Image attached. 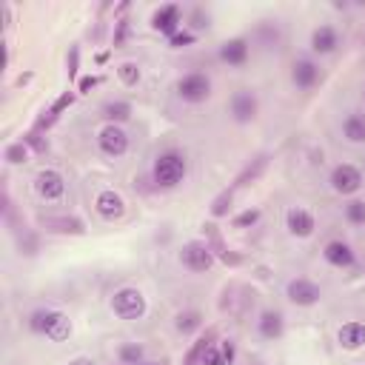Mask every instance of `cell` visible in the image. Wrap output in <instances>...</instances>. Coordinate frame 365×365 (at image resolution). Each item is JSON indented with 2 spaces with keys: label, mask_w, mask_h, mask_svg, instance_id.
<instances>
[{
  "label": "cell",
  "mask_w": 365,
  "mask_h": 365,
  "mask_svg": "<svg viewBox=\"0 0 365 365\" xmlns=\"http://www.w3.org/2000/svg\"><path fill=\"white\" fill-rule=\"evenodd\" d=\"M185 177H188V157H185V151L171 145V148H163L154 157V163H151V182H154V188H160V191L177 188Z\"/></svg>",
  "instance_id": "obj_1"
},
{
  "label": "cell",
  "mask_w": 365,
  "mask_h": 365,
  "mask_svg": "<svg viewBox=\"0 0 365 365\" xmlns=\"http://www.w3.org/2000/svg\"><path fill=\"white\" fill-rule=\"evenodd\" d=\"M26 325H29V331H31L34 336H43V339H48V342H66V339L71 336V331H74L68 314L60 311V308H48V305L34 308V311L29 314Z\"/></svg>",
  "instance_id": "obj_2"
},
{
  "label": "cell",
  "mask_w": 365,
  "mask_h": 365,
  "mask_svg": "<svg viewBox=\"0 0 365 365\" xmlns=\"http://www.w3.org/2000/svg\"><path fill=\"white\" fill-rule=\"evenodd\" d=\"M108 308H111L114 317H120V319H125V322H134V319H143V317H145L148 299H145V294H143L140 288L123 285V288H117V291L111 294Z\"/></svg>",
  "instance_id": "obj_3"
},
{
  "label": "cell",
  "mask_w": 365,
  "mask_h": 365,
  "mask_svg": "<svg viewBox=\"0 0 365 365\" xmlns=\"http://www.w3.org/2000/svg\"><path fill=\"white\" fill-rule=\"evenodd\" d=\"M211 91H214V83H211V77H208L205 71H188V74H182V77L177 80V86H174L177 100L188 103V106L205 103V100L211 97Z\"/></svg>",
  "instance_id": "obj_4"
},
{
  "label": "cell",
  "mask_w": 365,
  "mask_h": 365,
  "mask_svg": "<svg viewBox=\"0 0 365 365\" xmlns=\"http://www.w3.org/2000/svg\"><path fill=\"white\" fill-rule=\"evenodd\" d=\"M328 185L334 194L339 197H354L362 185H365V174L359 165L354 163H336L331 171H328Z\"/></svg>",
  "instance_id": "obj_5"
},
{
  "label": "cell",
  "mask_w": 365,
  "mask_h": 365,
  "mask_svg": "<svg viewBox=\"0 0 365 365\" xmlns=\"http://www.w3.org/2000/svg\"><path fill=\"white\" fill-rule=\"evenodd\" d=\"M177 259H180V265H182L185 271H191V274H205V271H211L214 262H217L211 245H208V242H200V240L182 242V248L177 251Z\"/></svg>",
  "instance_id": "obj_6"
},
{
  "label": "cell",
  "mask_w": 365,
  "mask_h": 365,
  "mask_svg": "<svg viewBox=\"0 0 365 365\" xmlns=\"http://www.w3.org/2000/svg\"><path fill=\"white\" fill-rule=\"evenodd\" d=\"M128 148H131V140H128V134H125L123 125L106 123V125L97 131V151H100L103 157H108V160H120V157L128 154Z\"/></svg>",
  "instance_id": "obj_7"
},
{
  "label": "cell",
  "mask_w": 365,
  "mask_h": 365,
  "mask_svg": "<svg viewBox=\"0 0 365 365\" xmlns=\"http://www.w3.org/2000/svg\"><path fill=\"white\" fill-rule=\"evenodd\" d=\"M285 297L297 308H314L322 302V285L314 282L311 277H294L285 282Z\"/></svg>",
  "instance_id": "obj_8"
},
{
  "label": "cell",
  "mask_w": 365,
  "mask_h": 365,
  "mask_svg": "<svg viewBox=\"0 0 365 365\" xmlns=\"http://www.w3.org/2000/svg\"><path fill=\"white\" fill-rule=\"evenodd\" d=\"M228 114L237 125H251L259 114V97L254 88H237L228 100Z\"/></svg>",
  "instance_id": "obj_9"
},
{
  "label": "cell",
  "mask_w": 365,
  "mask_h": 365,
  "mask_svg": "<svg viewBox=\"0 0 365 365\" xmlns=\"http://www.w3.org/2000/svg\"><path fill=\"white\" fill-rule=\"evenodd\" d=\"M322 83V66L314 57H297L291 63V86L297 91H314Z\"/></svg>",
  "instance_id": "obj_10"
},
{
  "label": "cell",
  "mask_w": 365,
  "mask_h": 365,
  "mask_svg": "<svg viewBox=\"0 0 365 365\" xmlns=\"http://www.w3.org/2000/svg\"><path fill=\"white\" fill-rule=\"evenodd\" d=\"M34 194L46 202H60L66 197V177L57 168H40L34 174Z\"/></svg>",
  "instance_id": "obj_11"
},
{
  "label": "cell",
  "mask_w": 365,
  "mask_h": 365,
  "mask_svg": "<svg viewBox=\"0 0 365 365\" xmlns=\"http://www.w3.org/2000/svg\"><path fill=\"white\" fill-rule=\"evenodd\" d=\"M285 231H288L294 240H308V237H314V231H317V217H314V211L305 208V205H291V208L285 211Z\"/></svg>",
  "instance_id": "obj_12"
},
{
  "label": "cell",
  "mask_w": 365,
  "mask_h": 365,
  "mask_svg": "<svg viewBox=\"0 0 365 365\" xmlns=\"http://www.w3.org/2000/svg\"><path fill=\"white\" fill-rule=\"evenodd\" d=\"M322 259H325L331 268L348 271V268L356 265V251H354V245H351L348 240L334 237V240H328V242L322 245Z\"/></svg>",
  "instance_id": "obj_13"
},
{
  "label": "cell",
  "mask_w": 365,
  "mask_h": 365,
  "mask_svg": "<svg viewBox=\"0 0 365 365\" xmlns=\"http://www.w3.org/2000/svg\"><path fill=\"white\" fill-rule=\"evenodd\" d=\"M217 57L222 66L228 68H242L251 57V40L248 37H231V40H222L220 48H217Z\"/></svg>",
  "instance_id": "obj_14"
},
{
  "label": "cell",
  "mask_w": 365,
  "mask_h": 365,
  "mask_svg": "<svg viewBox=\"0 0 365 365\" xmlns=\"http://www.w3.org/2000/svg\"><path fill=\"white\" fill-rule=\"evenodd\" d=\"M94 211H97L100 220L117 222V220L125 217V200H123L114 188H100V191L94 194Z\"/></svg>",
  "instance_id": "obj_15"
},
{
  "label": "cell",
  "mask_w": 365,
  "mask_h": 365,
  "mask_svg": "<svg viewBox=\"0 0 365 365\" xmlns=\"http://www.w3.org/2000/svg\"><path fill=\"white\" fill-rule=\"evenodd\" d=\"M339 31H336V26H331V23H319L314 31H311V37H308V48H311V54H317V57H328V54H334L336 48H339Z\"/></svg>",
  "instance_id": "obj_16"
},
{
  "label": "cell",
  "mask_w": 365,
  "mask_h": 365,
  "mask_svg": "<svg viewBox=\"0 0 365 365\" xmlns=\"http://www.w3.org/2000/svg\"><path fill=\"white\" fill-rule=\"evenodd\" d=\"M180 26H182V6H177V3H165L151 14V29L157 34L174 37L180 31Z\"/></svg>",
  "instance_id": "obj_17"
},
{
  "label": "cell",
  "mask_w": 365,
  "mask_h": 365,
  "mask_svg": "<svg viewBox=\"0 0 365 365\" xmlns=\"http://www.w3.org/2000/svg\"><path fill=\"white\" fill-rule=\"evenodd\" d=\"M257 334L265 342H277L285 334V314L279 308H262L257 317Z\"/></svg>",
  "instance_id": "obj_18"
},
{
  "label": "cell",
  "mask_w": 365,
  "mask_h": 365,
  "mask_svg": "<svg viewBox=\"0 0 365 365\" xmlns=\"http://www.w3.org/2000/svg\"><path fill=\"white\" fill-rule=\"evenodd\" d=\"M336 342L342 351H359L365 348V322L362 319H348L336 328Z\"/></svg>",
  "instance_id": "obj_19"
},
{
  "label": "cell",
  "mask_w": 365,
  "mask_h": 365,
  "mask_svg": "<svg viewBox=\"0 0 365 365\" xmlns=\"http://www.w3.org/2000/svg\"><path fill=\"white\" fill-rule=\"evenodd\" d=\"M339 134L351 145H365V111H348L339 123Z\"/></svg>",
  "instance_id": "obj_20"
},
{
  "label": "cell",
  "mask_w": 365,
  "mask_h": 365,
  "mask_svg": "<svg viewBox=\"0 0 365 365\" xmlns=\"http://www.w3.org/2000/svg\"><path fill=\"white\" fill-rule=\"evenodd\" d=\"M100 114L106 117V123L123 125V123H128V120H131L134 108H131V103H128V100H108V103H103V106H100Z\"/></svg>",
  "instance_id": "obj_21"
},
{
  "label": "cell",
  "mask_w": 365,
  "mask_h": 365,
  "mask_svg": "<svg viewBox=\"0 0 365 365\" xmlns=\"http://www.w3.org/2000/svg\"><path fill=\"white\" fill-rule=\"evenodd\" d=\"M202 322H205V317H202V311H197V308H185V311H180V314L174 317V328H177V334H182V336L197 334V331L202 328Z\"/></svg>",
  "instance_id": "obj_22"
},
{
  "label": "cell",
  "mask_w": 365,
  "mask_h": 365,
  "mask_svg": "<svg viewBox=\"0 0 365 365\" xmlns=\"http://www.w3.org/2000/svg\"><path fill=\"white\" fill-rule=\"evenodd\" d=\"M74 97H77L74 91H63V94H60V97L51 103V108H48V111H43V117H40V120H37V125H34V131L48 128V125H51V123H54V120H57V117H60V114H63V111H66V108L74 103Z\"/></svg>",
  "instance_id": "obj_23"
},
{
  "label": "cell",
  "mask_w": 365,
  "mask_h": 365,
  "mask_svg": "<svg viewBox=\"0 0 365 365\" xmlns=\"http://www.w3.org/2000/svg\"><path fill=\"white\" fill-rule=\"evenodd\" d=\"M43 225H46V231H57V234H83L86 231L83 220H77V217H46Z\"/></svg>",
  "instance_id": "obj_24"
},
{
  "label": "cell",
  "mask_w": 365,
  "mask_h": 365,
  "mask_svg": "<svg viewBox=\"0 0 365 365\" xmlns=\"http://www.w3.org/2000/svg\"><path fill=\"white\" fill-rule=\"evenodd\" d=\"M214 339H217V328H208V331L194 342V348L185 354V362H182V365H200V362H202V354L208 351V345H214Z\"/></svg>",
  "instance_id": "obj_25"
},
{
  "label": "cell",
  "mask_w": 365,
  "mask_h": 365,
  "mask_svg": "<svg viewBox=\"0 0 365 365\" xmlns=\"http://www.w3.org/2000/svg\"><path fill=\"white\" fill-rule=\"evenodd\" d=\"M117 356H120L123 365H143L145 362V345H140V342H123L117 348Z\"/></svg>",
  "instance_id": "obj_26"
},
{
  "label": "cell",
  "mask_w": 365,
  "mask_h": 365,
  "mask_svg": "<svg viewBox=\"0 0 365 365\" xmlns=\"http://www.w3.org/2000/svg\"><path fill=\"white\" fill-rule=\"evenodd\" d=\"M268 165V154H259V157H254V163H248L240 174H237V180H234V185L231 188H240V185H245L248 180H257L259 174H262V168Z\"/></svg>",
  "instance_id": "obj_27"
},
{
  "label": "cell",
  "mask_w": 365,
  "mask_h": 365,
  "mask_svg": "<svg viewBox=\"0 0 365 365\" xmlns=\"http://www.w3.org/2000/svg\"><path fill=\"white\" fill-rule=\"evenodd\" d=\"M342 214H345V220H348L351 225L362 228V225H365V200H362V197H351V200L345 202Z\"/></svg>",
  "instance_id": "obj_28"
},
{
  "label": "cell",
  "mask_w": 365,
  "mask_h": 365,
  "mask_svg": "<svg viewBox=\"0 0 365 365\" xmlns=\"http://www.w3.org/2000/svg\"><path fill=\"white\" fill-rule=\"evenodd\" d=\"M117 77H120V83L123 86H137L140 83V77H143V71H140V66L134 63V60H125V63H120L117 66Z\"/></svg>",
  "instance_id": "obj_29"
},
{
  "label": "cell",
  "mask_w": 365,
  "mask_h": 365,
  "mask_svg": "<svg viewBox=\"0 0 365 365\" xmlns=\"http://www.w3.org/2000/svg\"><path fill=\"white\" fill-rule=\"evenodd\" d=\"M3 160H6L9 165H20V163H26V160H29V145H26L23 140L9 143L6 151H3Z\"/></svg>",
  "instance_id": "obj_30"
},
{
  "label": "cell",
  "mask_w": 365,
  "mask_h": 365,
  "mask_svg": "<svg viewBox=\"0 0 365 365\" xmlns=\"http://www.w3.org/2000/svg\"><path fill=\"white\" fill-rule=\"evenodd\" d=\"M231 202H234V188H225L214 202H211V217H225L231 211Z\"/></svg>",
  "instance_id": "obj_31"
},
{
  "label": "cell",
  "mask_w": 365,
  "mask_h": 365,
  "mask_svg": "<svg viewBox=\"0 0 365 365\" xmlns=\"http://www.w3.org/2000/svg\"><path fill=\"white\" fill-rule=\"evenodd\" d=\"M259 217H262V211H259V208H245L242 214H237V217H234V225H237V228H251V225H257V222H259Z\"/></svg>",
  "instance_id": "obj_32"
},
{
  "label": "cell",
  "mask_w": 365,
  "mask_h": 365,
  "mask_svg": "<svg viewBox=\"0 0 365 365\" xmlns=\"http://www.w3.org/2000/svg\"><path fill=\"white\" fill-rule=\"evenodd\" d=\"M194 40H197V34H194V31L180 29L174 37H168V46H171V48H185V46H194Z\"/></svg>",
  "instance_id": "obj_33"
},
{
  "label": "cell",
  "mask_w": 365,
  "mask_h": 365,
  "mask_svg": "<svg viewBox=\"0 0 365 365\" xmlns=\"http://www.w3.org/2000/svg\"><path fill=\"white\" fill-rule=\"evenodd\" d=\"M200 365H225V356H222L220 345H208V351L202 354V362Z\"/></svg>",
  "instance_id": "obj_34"
},
{
  "label": "cell",
  "mask_w": 365,
  "mask_h": 365,
  "mask_svg": "<svg viewBox=\"0 0 365 365\" xmlns=\"http://www.w3.org/2000/svg\"><path fill=\"white\" fill-rule=\"evenodd\" d=\"M23 143H26V145H31V148H34V151H40V154H46V151H48V143L40 137V131H29V134L23 137Z\"/></svg>",
  "instance_id": "obj_35"
},
{
  "label": "cell",
  "mask_w": 365,
  "mask_h": 365,
  "mask_svg": "<svg viewBox=\"0 0 365 365\" xmlns=\"http://www.w3.org/2000/svg\"><path fill=\"white\" fill-rule=\"evenodd\" d=\"M77 71H80V48L71 46V48H68V80H74Z\"/></svg>",
  "instance_id": "obj_36"
},
{
  "label": "cell",
  "mask_w": 365,
  "mask_h": 365,
  "mask_svg": "<svg viewBox=\"0 0 365 365\" xmlns=\"http://www.w3.org/2000/svg\"><path fill=\"white\" fill-rule=\"evenodd\" d=\"M220 351H222V356H225V365H234L237 342H234V339H220Z\"/></svg>",
  "instance_id": "obj_37"
},
{
  "label": "cell",
  "mask_w": 365,
  "mask_h": 365,
  "mask_svg": "<svg viewBox=\"0 0 365 365\" xmlns=\"http://www.w3.org/2000/svg\"><path fill=\"white\" fill-rule=\"evenodd\" d=\"M191 26H194V29H208V11H205L202 6H197V9L191 11Z\"/></svg>",
  "instance_id": "obj_38"
},
{
  "label": "cell",
  "mask_w": 365,
  "mask_h": 365,
  "mask_svg": "<svg viewBox=\"0 0 365 365\" xmlns=\"http://www.w3.org/2000/svg\"><path fill=\"white\" fill-rule=\"evenodd\" d=\"M125 34H128V20H117V31H114V48H117V46H123Z\"/></svg>",
  "instance_id": "obj_39"
},
{
  "label": "cell",
  "mask_w": 365,
  "mask_h": 365,
  "mask_svg": "<svg viewBox=\"0 0 365 365\" xmlns=\"http://www.w3.org/2000/svg\"><path fill=\"white\" fill-rule=\"evenodd\" d=\"M97 83H100V77H94V74H86V77H80V83H77V91H83V94H86V91H91Z\"/></svg>",
  "instance_id": "obj_40"
},
{
  "label": "cell",
  "mask_w": 365,
  "mask_h": 365,
  "mask_svg": "<svg viewBox=\"0 0 365 365\" xmlns=\"http://www.w3.org/2000/svg\"><path fill=\"white\" fill-rule=\"evenodd\" d=\"M68 365H97L91 356H74V359H68Z\"/></svg>",
  "instance_id": "obj_41"
},
{
  "label": "cell",
  "mask_w": 365,
  "mask_h": 365,
  "mask_svg": "<svg viewBox=\"0 0 365 365\" xmlns=\"http://www.w3.org/2000/svg\"><path fill=\"white\" fill-rule=\"evenodd\" d=\"M143 365H165V362H143Z\"/></svg>",
  "instance_id": "obj_42"
},
{
  "label": "cell",
  "mask_w": 365,
  "mask_h": 365,
  "mask_svg": "<svg viewBox=\"0 0 365 365\" xmlns=\"http://www.w3.org/2000/svg\"><path fill=\"white\" fill-rule=\"evenodd\" d=\"M362 100H365V86H362Z\"/></svg>",
  "instance_id": "obj_43"
},
{
  "label": "cell",
  "mask_w": 365,
  "mask_h": 365,
  "mask_svg": "<svg viewBox=\"0 0 365 365\" xmlns=\"http://www.w3.org/2000/svg\"><path fill=\"white\" fill-rule=\"evenodd\" d=\"M251 365H262V362H251Z\"/></svg>",
  "instance_id": "obj_44"
},
{
  "label": "cell",
  "mask_w": 365,
  "mask_h": 365,
  "mask_svg": "<svg viewBox=\"0 0 365 365\" xmlns=\"http://www.w3.org/2000/svg\"><path fill=\"white\" fill-rule=\"evenodd\" d=\"M120 365H123V362H120Z\"/></svg>",
  "instance_id": "obj_45"
}]
</instances>
